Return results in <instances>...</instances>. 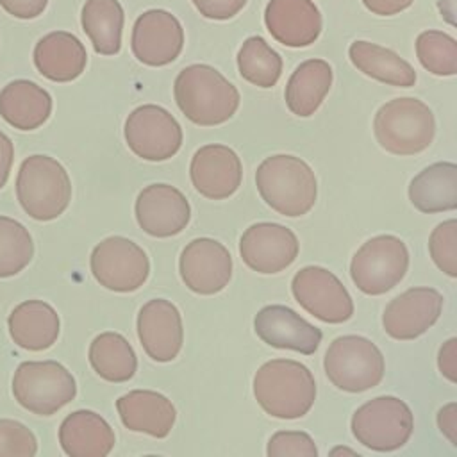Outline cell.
<instances>
[{"mask_svg":"<svg viewBox=\"0 0 457 457\" xmlns=\"http://www.w3.org/2000/svg\"><path fill=\"white\" fill-rule=\"evenodd\" d=\"M173 93L184 116L200 127L221 125L239 107L236 86L209 64L186 66L175 79Z\"/></svg>","mask_w":457,"mask_h":457,"instance_id":"cell-1","label":"cell"},{"mask_svg":"<svg viewBox=\"0 0 457 457\" xmlns=\"http://www.w3.org/2000/svg\"><path fill=\"white\" fill-rule=\"evenodd\" d=\"M414 418L409 405L396 396H377L352 416V434L366 448L393 452L412 436Z\"/></svg>","mask_w":457,"mask_h":457,"instance_id":"cell-8","label":"cell"},{"mask_svg":"<svg viewBox=\"0 0 457 457\" xmlns=\"http://www.w3.org/2000/svg\"><path fill=\"white\" fill-rule=\"evenodd\" d=\"M12 395L29 412L52 416L75 398L77 382L57 361H25L14 371Z\"/></svg>","mask_w":457,"mask_h":457,"instance_id":"cell-6","label":"cell"},{"mask_svg":"<svg viewBox=\"0 0 457 457\" xmlns=\"http://www.w3.org/2000/svg\"><path fill=\"white\" fill-rule=\"evenodd\" d=\"M437 9H439V14L446 20L448 25L457 27V21H455V0H439L437 2Z\"/></svg>","mask_w":457,"mask_h":457,"instance_id":"cell-44","label":"cell"},{"mask_svg":"<svg viewBox=\"0 0 457 457\" xmlns=\"http://www.w3.org/2000/svg\"><path fill=\"white\" fill-rule=\"evenodd\" d=\"M121 423L132 432H145L154 437H166L177 420L171 400L150 389H134L116 400Z\"/></svg>","mask_w":457,"mask_h":457,"instance_id":"cell-22","label":"cell"},{"mask_svg":"<svg viewBox=\"0 0 457 457\" xmlns=\"http://www.w3.org/2000/svg\"><path fill=\"white\" fill-rule=\"evenodd\" d=\"M298 239L295 232L284 225L261 221L250 225L239 239V253L243 262L264 275L278 273L291 266L298 257Z\"/></svg>","mask_w":457,"mask_h":457,"instance_id":"cell-13","label":"cell"},{"mask_svg":"<svg viewBox=\"0 0 457 457\" xmlns=\"http://www.w3.org/2000/svg\"><path fill=\"white\" fill-rule=\"evenodd\" d=\"M437 425L443 436L457 446V403L450 402L437 412Z\"/></svg>","mask_w":457,"mask_h":457,"instance_id":"cell-40","label":"cell"},{"mask_svg":"<svg viewBox=\"0 0 457 457\" xmlns=\"http://www.w3.org/2000/svg\"><path fill=\"white\" fill-rule=\"evenodd\" d=\"M37 439L30 428L16 420H0V457H32Z\"/></svg>","mask_w":457,"mask_h":457,"instance_id":"cell-36","label":"cell"},{"mask_svg":"<svg viewBox=\"0 0 457 457\" xmlns=\"http://www.w3.org/2000/svg\"><path fill=\"white\" fill-rule=\"evenodd\" d=\"M237 70L246 82L273 87L282 73V57L261 36H252L237 52Z\"/></svg>","mask_w":457,"mask_h":457,"instance_id":"cell-32","label":"cell"},{"mask_svg":"<svg viewBox=\"0 0 457 457\" xmlns=\"http://www.w3.org/2000/svg\"><path fill=\"white\" fill-rule=\"evenodd\" d=\"M253 396L273 418L305 416L316 400V382L307 366L293 359H271L253 375Z\"/></svg>","mask_w":457,"mask_h":457,"instance_id":"cell-2","label":"cell"},{"mask_svg":"<svg viewBox=\"0 0 457 457\" xmlns=\"http://www.w3.org/2000/svg\"><path fill=\"white\" fill-rule=\"evenodd\" d=\"M409 268L405 243L391 234L368 239L350 262V277L364 295H384L402 282Z\"/></svg>","mask_w":457,"mask_h":457,"instance_id":"cell-9","label":"cell"},{"mask_svg":"<svg viewBox=\"0 0 457 457\" xmlns=\"http://www.w3.org/2000/svg\"><path fill=\"white\" fill-rule=\"evenodd\" d=\"M7 327L12 341L29 352L50 348L61 330L59 314L43 300H25L18 303L7 318Z\"/></svg>","mask_w":457,"mask_h":457,"instance_id":"cell-25","label":"cell"},{"mask_svg":"<svg viewBox=\"0 0 457 457\" xmlns=\"http://www.w3.org/2000/svg\"><path fill=\"white\" fill-rule=\"evenodd\" d=\"M323 368L328 380L341 391L362 393L380 384L386 364L375 343L362 336H339L325 352Z\"/></svg>","mask_w":457,"mask_h":457,"instance_id":"cell-7","label":"cell"},{"mask_svg":"<svg viewBox=\"0 0 457 457\" xmlns=\"http://www.w3.org/2000/svg\"><path fill=\"white\" fill-rule=\"evenodd\" d=\"M32 59L45 79L71 82L86 70L87 54L77 36L66 30H54L36 43Z\"/></svg>","mask_w":457,"mask_h":457,"instance_id":"cell-23","label":"cell"},{"mask_svg":"<svg viewBox=\"0 0 457 457\" xmlns=\"http://www.w3.org/2000/svg\"><path fill=\"white\" fill-rule=\"evenodd\" d=\"M409 200L427 214L453 211L457 207V166L436 162L420 171L409 184Z\"/></svg>","mask_w":457,"mask_h":457,"instance_id":"cell-27","label":"cell"},{"mask_svg":"<svg viewBox=\"0 0 457 457\" xmlns=\"http://www.w3.org/2000/svg\"><path fill=\"white\" fill-rule=\"evenodd\" d=\"M443 295L434 287H411L393 298L382 314L387 336L411 341L425 334L441 316Z\"/></svg>","mask_w":457,"mask_h":457,"instance_id":"cell-16","label":"cell"},{"mask_svg":"<svg viewBox=\"0 0 457 457\" xmlns=\"http://www.w3.org/2000/svg\"><path fill=\"white\" fill-rule=\"evenodd\" d=\"M91 368L107 382H127L137 370L130 343L118 332H102L89 345Z\"/></svg>","mask_w":457,"mask_h":457,"instance_id":"cell-31","label":"cell"},{"mask_svg":"<svg viewBox=\"0 0 457 457\" xmlns=\"http://www.w3.org/2000/svg\"><path fill=\"white\" fill-rule=\"evenodd\" d=\"M16 198L37 221L59 218L71 200V180L64 166L50 155H29L16 175Z\"/></svg>","mask_w":457,"mask_h":457,"instance_id":"cell-4","label":"cell"},{"mask_svg":"<svg viewBox=\"0 0 457 457\" xmlns=\"http://www.w3.org/2000/svg\"><path fill=\"white\" fill-rule=\"evenodd\" d=\"M123 20V7L118 0H86L80 11L82 29L100 55L120 52Z\"/></svg>","mask_w":457,"mask_h":457,"instance_id":"cell-30","label":"cell"},{"mask_svg":"<svg viewBox=\"0 0 457 457\" xmlns=\"http://www.w3.org/2000/svg\"><path fill=\"white\" fill-rule=\"evenodd\" d=\"M332 86V68L323 59H307L291 73L286 86L287 109L300 116H312Z\"/></svg>","mask_w":457,"mask_h":457,"instance_id":"cell-28","label":"cell"},{"mask_svg":"<svg viewBox=\"0 0 457 457\" xmlns=\"http://www.w3.org/2000/svg\"><path fill=\"white\" fill-rule=\"evenodd\" d=\"M34 257L30 232L14 218L0 216V278L14 277Z\"/></svg>","mask_w":457,"mask_h":457,"instance_id":"cell-33","label":"cell"},{"mask_svg":"<svg viewBox=\"0 0 457 457\" xmlns=\"http://www.w3.org/2000/svg\"><path fill=\"white\" fill-rule=\"evenodd\" d=\"M52 112V96L32 80L18 79L0 91V116L18 130L39 129Z\"/></svg>","mask_w":457,"mask_h":457,"instance_id":"cell-26","label":"cell"},{"mask_svg":"<svg viewBox=\"0 0 457 457\" xmlns=\"http://www.w3.org/2000/svg\"><path fill=\"white\" fill-rule=\"evenodd\" d=\"M295 300L325 323H343L353 314V302L341 280L321 266L302 268L291 282Z\"/></svg>","mask_w":457,"mask_h":457,"instance_id":"cell-12","label":"cell"},{"mask_svg":"<svg viewBox=\"0 0 457 457\" xmlns=\"http://www.w3.org/2000/svg\"><path fill=\"white\" fill-rule=\"evenodd\" d=\"M253 330L270 346L311 355L321 343V330L286 305H266L253 318Z\"/></svg>","mask_w":457,"mask_h":457,"instance_id":"cell-20","label":"cell"},{"mask_svg":"<svg viewBox=\"0 0 457 457\" xmlns=\"http://www.w3.org/2000/svg\"><path fill=\"white\" fill-rule=\"evenodd\" d=\"M136 220L146 234L171 237L187 227L191 207L180 189L170 184H150L137 195Z\"/></svg>","mask_w":457,"mask_h":457,"instance_id":"cell-17","label":"cell"},{"mask_svg":"<svg viewBox=\"0 0 457 457\" xmlns=\"http://www.w3.org/2000/svg\"><path fill=\"white\" fill-rule=\"evenodd\" d=\"M195 189L209 200H223L234 195L243 180V166L237 154L227 145L200 146L189 166Z\"/></svg>","mask_w":457,"mask_h":457,"instance_id":"cell-18","label":"cell"},{"mask_svg":"<svg viewBox=\"0 0 457 457\" xmlns=\"http://www.w3.org/2000/svg\"><path fill=\"white\" fill-rule=\"evenodd\" d=\"M414 0H362L366 9L378 16H393L405 11Z\"/></svg>","mask_w":457,"mask_h":457,"instance_id":"cell-42","label":"cell"},{"mask_svg":"<svg viewBox=\"0 0 457 457\" xmlns=\"http://www.w3.org/2000/svg\"><path fill=\"white\" fill-rule=\"evenodd\" d=\"M270 457H316L318 448L312 437L302 430H278L268 441Z\"/></svg>","mask_w":457,"mask_h":457,"instance_id":"cell-37","label":"cell"},{"mask_svg":"<svg viewBox=\"0 0 457 457\" xmlns=\"http://www.w3.org/2000/svg\"><path fill=\"white\" fill-rule=\"evenodd\" d=\"M255 184L261 198L282 216H303L316 204V175L303 159L295 155L266 157L257 166Z\"/></svg>","mask_w":457,"mask_h":457,"instance_id":"cell-3","label":"cell"},{"mask_svg":"<svg viewBox=\"0 0 457 457\" xmlns=\"http://www.w3.org/2000/svg\"><path fill=\"white\" fill-rule=\"evenodd\" d=\"M125 141L145 161H166L180 150L182 129L164 107L145 104L127 116Z\"/></svg>","mask_w":457,"mask_h":457,"instance_id":"cell-11","label":"cell"},{"mask_svg":"<svg viewBox=\"0 0 457 457\" xmlns=\"http://www.w3.org/2000/svg\"><path fill=\"white\" fill-rule=\"evenodd\" d=\"M455 345H457V339L452 337L439 350V371L450 382L457 380V359H455L457 352H455Z\"/></svg>","mask_w":457,"mask_h":457,"instance_id":"cell-41","label":"cell"},{"mask_svg":"<svg viewBox=\"0 0 457 457\" xmlns=\"http://www.w3.org/2000/svg\"><path fill=\"white\" fill-rule=\"evenodd\" d=\"M330 453H332V455H337V453H350V455H357V452H353V450H350V448H334Z\"/></svg>","mask_w":457,"mask_h":457,"instance_id":"cell-45","label":"cell"},{"mask_svg":"<svg viewBox=\"0 0 457 457\" xmlns=\"http://www.w3.org/2000/svg\"><path fill=\"white\" fill-rule=\"evenodd\" d=\"M0 5L14 18L32 20L43 14L48 0H0Z\"/></svg>","mask_w":457,"mask_h":457,"instance_id":"cell-39","label":"cell"},{"mask_svg":"<svg viewBox=\"0 0 457 457\" xmlns=\"http://www.w3.org/2000/svg\"><path fill=\"white\" fill-rule=\"evenodd\" d=\"M196 11L209 20H228L241 12L246 0H191Z\"/></svg>","mask_w":457,"mask_h":457,"instance_id":"cell-38","label":"cell"},{"mask_svg":"<svg viewBox=\"0 0 457 457\" xmlns=\"http://www.w3.org/2000/svg\"><path fill=\"white\" fill-rule=\"evenodd\" d=\"M130 46L139 62L146 66H166L182 52L184 29L171 12L150 9L134 21Z\"/></svg>","mask_w":457,"mask_h":457,"instance_id":"cell-14","label":"cell"},{"mask_svg":"<svg viewBox=\"0 0 457 457\" xmlns=\"http://www.w3.org/2000/svg\"><path fill=\"white\" fill-rule=\"evenodd\" d=\"M352 64L364 75L398 87H411L416 82L414 68L396 52L370 41H353L348 48Z\"/></svg>","mask_w":457,"mask_h":457,"instance_id":"cell-29","label":"cell"},{"mask_svg":"<svg viewBox=\"0 0 457 457\" xmlns=\"http://www.w3.org/2000/svg\"><path fill=\"white\" fill-rule=\"evenodd\" d=\"M59 443L70 457H105L114 448L116 437L111 425L100 414L80 409L62 420Z\"/></svg>","mask_w":457,"mask_h":457,"instance_id":"cell-24","label":"cell"},{"mask_svg":"<svg viewBox=\"0 0 457 457\" xmlns=\"http://www.w3.org/2000/svg\"><path fill=\"white\" fill-rule=\"evenodd\" d=\"M373 132L386 152L414 155L430 146L436 134V120L427 104L403 96L386 102L377 111Z\"/></svg>","mask_w":457,"mask_h":457,"instance_id":"cell-5","label":"cell"},{"mask_svg":"<svg viewBox=\"0 0 457 457\" xmlns=\"http://www.w3.org/2000/svg\"><path fill=\"white\" fill-rule=\"evenodd\" d=\"M89 266L96 282L116 293L139 289L150 273V261L145 250L123 236H111L100 241L91 252Z\"/></svg>","mask_w":457,"mask_h":457,"instance_id":"cell-10","label":"cell"},{"mask_svg":"<svg viewBox=\"0 0 457 457\" xmlns=\"http://www.w3.org/2000/svg\"><path fill=\"white\" fill-rule=\"evenodd\" d=\"M416 55L421 66L439 77L457 73V41L441 30H423L416 37Z\"/></svg>","mask_w":457,"mask_h":457,"instance_id":"cell-34","label":"cell"},{"mask_svg":"<svg viewBox=\"0 0 457 457\" xmlns=\"http://www.w3.org/2000/svg\"><path fill=\"white\" fill-rule=\"evenodd\" d=\"M14 161V146L11 139L0 130V189L7 184Z\"/></svg>","mask_w":457,"mask_h":457,"instance_id":"cell-43","label":"cell"},{"mask_svg":"<svg viewBox=\"0 0 457 457\" xmlns=\"http://www.w3.org/2000/svg\"><path fill=\"white\" fill-rule=\"evenodd\" d=\"M179 271L193 293L216 295L232 277V257L220 241L196 237L184 246Z\"/></svg>","mask_w":457,"mask_h":457,"instance_id":"cell-15","label":"cell"},{"mask_svg":"<svg viewBox=\"0 0 457 457\" xmlns=\"http://www.w3.org/2000/svg\"><path fill=\"white\" fill-rule=\"evenodd\" d=\"M137 337L150 359L173 361L184 343L182 316L177 305L164 298L146 302L137 314Z\"/></svg>","mask_w":457,"mask_h":457,"instance_id":"cell-19","label":"cell"},{"mask_svg":"<svg viewBox=\"0 0 457 457\" xmlns=\"http://www.w3.org/2000/svg\"><path fill=\"white\" fill-rule=\"evenodd\" d=\"M428 250L434 264L448 277H457V221L439 223L428 239Z\"/></svg>","mask_w":457,"mask_h":457,"instance_id":"cell-35","label":"cell"},{"mask_svg":"<svg viewBox=\"0 0 457 457\" xmlns=\"http://www.w3.org/2000/svg\"><path fill=\"white\" fill-rule=\"evenodd\" d=\"M264 25L280 45L302 48L318 39L323 20L312 0H270Z\"/></svg>","mask_w":457,"mask_h":457,"instance_id":"cell-21","label":"cell"}]
</instances>
